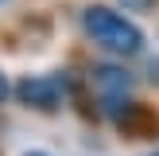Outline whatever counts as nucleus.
<instances>
[{"label": "nucleus", "mask_w": 159, "mask_h": 156, "mask_svg": "<svg viewBox=\"0 0 159 156\" xmlns=\"http://www.w3.org/2000/svg\"><path fill=\"white\" fill-rule=\"evenodd\" d=\"M89 82H93V90H97V98L105 101V109H113V113H120V105L128 101V94H132V74L124 66H113V62H105V66H93L89 70Z\"/></svg>", "instance_id": "obj_3"}, {"label": "nucleus", "mask_w": 159, "mask_h": 156, "mask_svg": "<svg viewBox=\"0 0 159 156\" xmlns=\"http://www.w3.org/2000/svg\"><path fill=\"white\" fill-rule=\"evenodd\" d=\"M16 98L31 109H58L66 98V78L62 74H27L16 82Z\"/></svg>", "instance_id": "obj_2"}, {"label": "nucleus", "mask_w": 159, "mask_h": 156, "mask_svg": "<svg viewBox=\"0 0 159 156\" xmlns=\"http://www.w3.org/2000/svg\"><path fill=\"white\" fill-rule=\"evenodd\" d=\"M27 156H47V152H27Z\"/></svg>", "instance_id": "obj_6"}, {"label": "nucleus", "mask_w": 159, "mask_h": 156, "mask_svg": "<svg viewBox=\"0 0 159 156\" xmlns=\"http://www.w3.org/2000/svg\"><path fill=\"white\" fill-rule=\"evenodd\" d=\"M82 27H85V35H89L101 51L116 55V59H128V55H136L140 47H144V31H140L128 16L113 12V8H105V4H89L85 8L82 12Z\"/></svg>", "instance_id": "obj_1"}, {"label": "nucleus", "mask_w": 159, "mask_h": 156, "mask_svg": "<svg viewBox=\"0 0 159 156\" xmlns=\"http://www.w3.org/2000/svg\"><path fill=\"white\" fill-rule=\"evenodd\" d=\"M0 4H8V0H0Z\"/></svg>", "instance_id": "obj_7"}, {"label": "nucleus", "mask_w": 159, "mask_h": 156, "mask_svg": "<svg viewBox=\"0 0 159 156\" xmlns=\"http://www.w3.org/2000/svg\"><path fill=\"white\" fill-rule=\"evenodd\" d=\"M148 70H152V78H159V62H152V66H148Z\"/></svg>", "instance_id": "obj_5"}, {"label": "nucleus", "mask_w": 159, "mask_h": 156, "mask_svg": "<svg viewBox=\"0 0 159 156\" xmlns=\"http://www.w3.org/2000/svg\"><path fill=\"white\" fill-rule=\"evenodd\" d=\"M152 156H159V152H152Z\"/></svg>", "instance_id": "obj_8"}, {"label": "nucleus", "mask_w": 159, "mask_h": 156, "mask_svg": "<svg viewBox=\"0 0 159 156\" xmlns=\"http://www.w3.org/2000/svg\"><path fill=\"white\" fill-rule=\"evenodd\" d=\"M8 94H12V86H8V78H4V74H0V101H4V98H8Z\"/></svg>", "instance_id": "obj_4"}]
</instances>
